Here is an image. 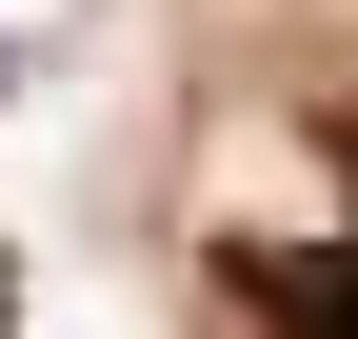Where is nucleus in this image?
I'll use <instances>...</instances> for the list:
<instances>
[{
	"label": "nucleus",
	"mask_w": 358,
	"mask_h": 339,
	"mask_svg": "<svg viewBox=\"0 0 358 339\" xmlns=\"http://www.w3.org/2000/svg\"><path fill=\"white\" fill-rule=\"evenodd\" d=\"M0 319H20V300H0Z\"/></svg>",
	"instance_id": "2"
},
{
	"label": "nucleus",
	"mask_w": 358,
	"mask_h": 339,
	"mask_svg": "<svg viewBox=\"0 0 358 339\" xmlns=\"http://www.w3.org/2000/svg\"><path fill=\"white\" fill-rule=\"evenodd\" d=\"M239 319L259 339H358V240H239Z\"/></svg>",
	"instance_id": "1"
}]
</instances>
